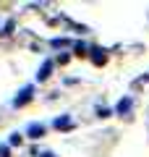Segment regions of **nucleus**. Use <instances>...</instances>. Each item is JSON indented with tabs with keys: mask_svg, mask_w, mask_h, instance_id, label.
<instances>
[{
	"mask_svg": "<svg viewBox=\"0 0 149 157\" xmlns=\"http://www.w3.org/2000/svg\"><path fill=\"white\" fill-rule=\"evenodd\" d=\"M29 134H32L34 139H39V136L44 134V128H42V126H37V123H34V126H29Z\"/></svg>",
	"mask_w": 149,
	"mask_h": 157,
	"instance_id": "nucleus-1",
	"label": "nucleus"
},
{
	"mask_svg": "<svg viewBox=\"0 0 149 157\" xmlns=\"http://www.w3.org/2000/svg\"><path fill=\"white\" fill-rule=\"evenodd\" d=\"M128 107H131V100H123L120 105H118V113H128Z\"/></svg>",
	"mask_w": 149,
	"mask_h": 157,
	"instance_id": "nucleus-2",
	"label": "nucleus"
}]
</instances>
